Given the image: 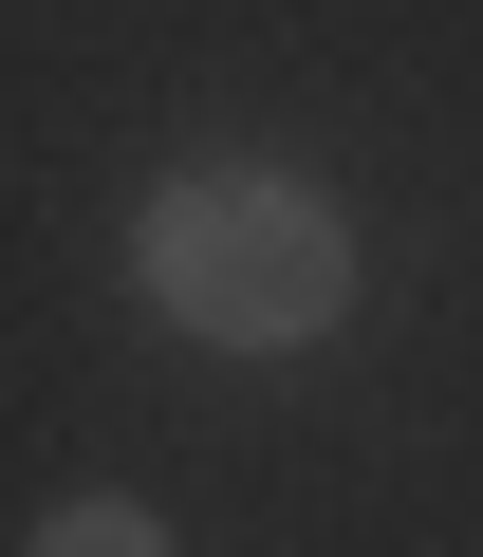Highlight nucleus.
Masks as SVG:
<instances>
[{
	"label": "nucleus",
	"instance_id": "1",
	"mask_svg": "<svg viewBox=\"0 0 483 557\" xmlns=\"http://www.w3.org/2000/svg\"><path fill=\"white\" fill-rule=\"evenodd\" d=\"M131 278H149L205 354H317V335L354 317V205H335L317 168L223 149V168H168V186H149Z\"/></svg>",
	"mask_w": 483,
	"mask_h": 557
},
{
	"label": "nucleus",
	"instance_id": "2",
	"mask_svg": "<svg viewBox=\"0 0 483 557\" xmlns=\"http://www.w3.org/2000/svg\"><path fill=\"white\" fill-rule=\"evenodd\" d=\"M149 539H168V520H149V502H112V483H75V502L38 520V557H149Z\"/></svg>",
	"mask_w": 483,
	"mask_h": 557
}]
</instances>
